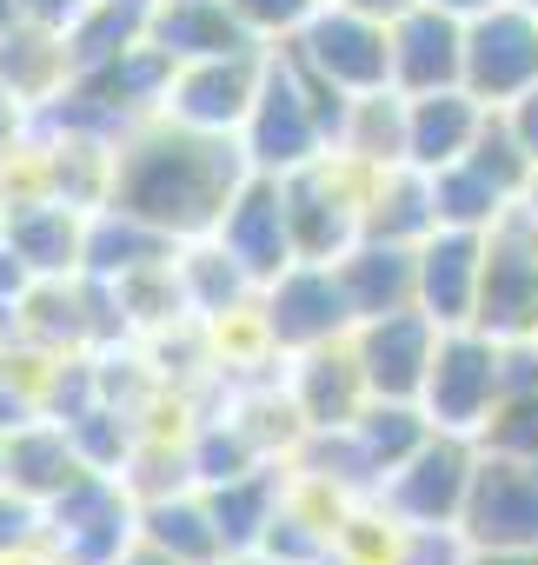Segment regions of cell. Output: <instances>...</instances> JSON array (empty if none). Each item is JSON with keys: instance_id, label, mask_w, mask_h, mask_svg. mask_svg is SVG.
Segmentation results:
<instances>
[{"instance_id": "3957f363", "label": "cell", "mask_w": 538, "mask_h": 565, "mask_svg": "<svg viewBox=\"0 0 538 565\" xmlns=\"http://www.w3.org/2000/svg\"><path fill=\"white\" fill-rule=\"evenodd\" d=\"M252 313H259V340L280 353H313V347L353 340V327H359L353 294L333 259H293L273 287H259Z\"/></svg>"}, {"instance_id": "f1b7e54d", "label": "cell", "mask_w": 538, "mask_h": 565, "mask_svg": "<svg viewBox=\"0 0 538 565\" xmlns=\"http://www.w3.org/2000/svg\"><path fill=\"white\" fill-rule=\"evenodd\" d=\"M147 41V8H133V0H94V8L67 28V61H74V81L133 54Z\"/></svg>"}, {"instance_id": "74e56055", "label": "cell", "mask_w": 538, "mask_h": 565, "mask_svg": "<svg viewBox=\"0 0 538 565\" xmlns=\"http://www.w3.org/2000/svg\"><path fill=\"white\" fill-rule=\"evenodd\" d=\"M87 8H94V0H21V21H41V28H61L67 34Z\"/></svg>"}, {"instance_id": "8d00e7d4", "label": "cell", "mask_w": 538, "mask_h": 565, "mask_svg": "<svg viewBox=\"0 0 538 565\" xmlns=\"http://www.w3.org/2000/svg\"><path fill=\"white\" fill-rule=\"evenodd\" d=\"M28 127H34V107H21L8 87H0V167L14 160V147L28 140Z\"/></svg>"}, {"instance_id": "7bdbcfd3", "label": "cell", "mask_w": 538, "mask_h": 565, "mask_svg": "<svg viewBox=\"0 0 538 565\" xmlns=\"http://www.w3.org/2000/svg\"><path fill=\"white\" fill-rule=\"evenodd\" d=\"M432 8H445V14H459V21H472V14L498 8V0H432Z\"/></svg>"}, {"instance_id": "d4e9b609", "label": "cell", "mask_w": 538, "mask_h": 565, "mask_svg": "<svg viewBox=\"0 0 538 565\" xmlns=\"http://www.w3.org/2000/svg\"><path fill=\"white\" fill-rule=\"evenodd\" d=\"M200 492H206V505H213L219 539H226L233 558H239V552H259L266 525H273L280 505H287V479H280L273 466H252V472H239V479H226V486H200Z\"/></svg>"}, {"instance_id": "d590c367", "label": "cell", "mask_w": 538, "mask_h": 565, "mask_svg": "<svg viewBox=\"0 0 538 565\" xmlns=\"http://www.w3.org/2000/svg\"><path fill=\"white\" fill-rule=\"evenodd\" d=\"M34 287H41V273H34V266H28L8 239H0V307H21Z\"/></svg>"}, {"instance_id": "e575fe53", "label": "cell", "mask_w": 538, "mask_h": 565, "mask_svg": "<svg viewBox=\"0 0 538 565\" xmlns=\"http://www.w3.org/2000/svg\"><path fill=\"white\" fill-rule=\"evenodd\" d=\"M233 8H239V21H246L259 41H293V34L313 21L320 0H233Z\"/></svg>"}, {"instance_id": "f546056e", "label": "cell", "mask_w": 538, "mask_h": 565, "mask_svg": "<svg viewBox=\"0 0 538 565\" xmlns=\"http://www.w3.org/2000/svg\"><path fill=\"white\" fill-rule=\"evenodd\" d=\"M340 153L359 167H399L406 160V94L379 87V94H353V120L340 134Z\"/></svg>"}, {"instance_id": "c3c4849f", "label": "cell", "mask_w": 538, "mask_h": 565, "mask_svg": "<svg viewBox=\"0 0 538 565\" xmlns=\"http://www.w3.org/2000/svg\"><path fill=\"white\" fill-rule=\"evenodd\" d=\"M0 239H8V193H0Z\"/></svg>"}, {"instance_id": "4fadbf2b", "label": "cell", "mask_w": 538, "mask_h": 565, "mask_svg": "<svg viewBox=\"0 0 538 565\" xmlns=\"http://www.w3.org/2000/svg\"><path fill=\"white\" fill-rule=\"evenodd\" d=\"M439 333L445 327L432 313H419V307L359 320L353 327V353H359V373H366L373 399H419L426 373H432V353H439Z\"/></svg>"}, {"instance_id": "681fc988", "label": "cell", "mask_w": 538, "mask_h": 565, "mask_svg": "<svg viewBox=\"0 0 538 565\" xmlns=\"http://www.w3.org/2000/svg\"><path fill=\"white\" fill-rule=\"evenodd\" d=\"M518 452H538V426H531V439H525V446H518Z\"/></svg>"}, {"instance_id": "ba28073f", "label": "cell", "mask_w": 538, "mask_h": 565, "mask_svg": "<svg viewBox=\"0 0 538 565\" xmlns=\"http://www.w3.org/2000/svg\"><path fill=\"white\" fill-rule=\"evenodd\" d=\"M287 47H293L306 67H320L333 87H346V94H379V87H392V28L373 21V14H359V8H346V0H320L313 21H306Z\"/></svg>"}, {"instance_id": "60d3db41", "label": "cell", "mask_w": 538, "mask_h": 565, "mask_svg": "<svg viewBox=\"0 0 538 565\" xmlns=\"http://www.w3.org/2000/svg\"><path fill=\"white\" fill-rule=\"evenodd\" d=\"M465 565H538V545H505V552H472Z\"/></svg>"}, {"instance_id": "ab89813d", "label": "cell", "mask_w": 538, "mask_h": 565, "mask_svg": "<svg viewBox=\"0 0 538 565\" xmlns=\"http://www.w3.org/2000/svg\"><path fill=\"white\" fill-rule=\"evenodd\" d=\"M34 406H41V399H34V393H21V386H14V373H0V433L28 426V419H34Z\"/></svg>"}, {"instance_id": "52a82bcc", "label": "cell", "mask_w": 538, "mask_h": 565, "mask_svg": "<svg viewBox=\"0 0 538 565\" xmlns=\"http://www.w3.org/2000/svg\"><path fill=\"white\" fill-rule=\"evenodd\" d=\"M459 532L472 552L538 545V452L478 439V472H472V499H465Z\"/></svg>"}, {"instance_id": "277c9868", "label": "cell", "mask_w": 538, "mask_h": 565, "mask_svg": "<svg viewBox=\"0 0 538 565\" xmlns=\"http://www.w3.org/2000/svg\"><path fill=\"white\" fill-rule=\"evenodd\" d=\"M498 340L478 333V327H445L439 333V353H432V373H426V419L439 433H465V439H485L498 399H505V366H498Z\"/></svg>"}, {"instance_id": "b9f144b4", "label": "cell", "mask_w": 538, "mask_h": 565, "mask_svg": "<svg viewBox=\"0 0 538 565\" xmlns=\"http://www.w3.org/2000/svg\"><path fill=\"white\" fill-rule=\"evenodd\" d=\"M346 8H359V14H373V21H386V28H392L399 14H412V8H419V0H346Z\"/></svg>"}, {"instance_id": "30bf717a", "label": "cell", "mask_w": 538, "mask_h": 565, "mask_svg": "<svg viewBox=\"0 0 538 565\" xmlns=\"http://www.w3.org/2000/svg\"><path fill=\"white\" fill-rule=\"evenodd\" d=\"M465 87L485 107H512L538 87V8L531 0H498V8L465 21Z\"/></svg>"}, {"instance_id": "f907efd6", "label": "cell", "mask_w": 538, "mask_h": 565, "mask_svg": "<svg viewBox=\"0 0 538 565\" xmlns=\"http://www.w3.org/2000/svg\"><path fill=\"white\" fill-rule=\"evenodd\" d=\"M525 200H531V213H538V180H531V193H525Z\"/></svg>"}, {"instance_id": "ffe728a7", "label": "cell", "mask_w": 538, "mask_h": 565, "mask_svg": "<svg viewBox=\"0 0 538 565\" xmlns=\"http://www.w3.org/2000/svg\"><path fill=\"white\" fill-rule=\"evenodd\" d=\"M333 266H340V279H346V294H353V313H359V320L419 307V246H406V239L359 233Z\"/></svg>"}, {"instance_id": "6da1fadb", "label": "cell", "mask_w": 538, "mask_h": 565, "mask_svg": "<svg viewBox=\"0 0 538 565\" xmlns=\"http://www.w3.org/2000/svg\"><path fill=\"white\" fill-rule=\"evenodd\" d=\"M246 173H252V160H246L239 140L193 134V127L160 114V120H147V127H133L120 140L107 206H127V213H140L147 226H160V233H173L186 246V239L219 233V220H226L233 193L246 186Z\"/></svg>"}, {"instance_id": "44dd1931", "label": "cell", "mask_w": 538, "mask_h": 565, "mask_svg": "<svg viewBox=\"0 0 538 565\" xmlns=\"http://www.w3.org/2000/svg\"><path fill=\"white\" fill-rule=\"evenodd\" d=\"M166 259H180V239L147 226L140 213H127V206H94L87 213V253H80L87 279H127V273L166 266Z\"/></svg>"}, {"instance_id": "bcb514c9", "label": "cell", "mask_w": 538, "mask_h": 565, "mask_svg": "<svg viewBox=\"0 0 538 565\" xmlns=\"http://www.w3.org/2000/svg\"><path fill=\"white\" fill-rule=\"evenodd\" d=\"M226 565H280V558H266V552H239V558H226Z\"/></svg>"}, {"instance_id": "cb8c5ba5", "label": "cell", "mask_w": 538, "mask_h": 565, "mask_svg": "<svg viewBox=\"0 0 538 565\" xmlns=\"http://www.w3.org/2000/svg\"><path fill=\"white\" fill-rule=\"evenodd\" d=\"M67 81H74V61H67V34L61 28L14 21L8 34H0V87H8L21 107H47Z\"/></svg>"}, {"instance_id": "603a6c76", "label": "cell", "mask_w": 538, "mask_h": 565, "mask_svg": "<svg viewBox=\"0 0 538 565\" xmlns=\"http://www.w3.org/2000/svg\"><path fill=\"white\" fill-rule=\"evenodd\" d=\"M140 539L180 565H226V539H219V519L206 505V492H153L140 499Z\"/></svg>"}, {"instance_id": "2e32d148", "label": "cell", "mask_w": 538, "mask_h": 565, "mask_svg": "<svg viewBox=\"0 0 538 565\" xmlns=\"http://www.w3.org/2000/svg\"><path fill=\"white\" fill-rule=\"evenodd\" d=\"M147 41H153L173 67L266 47V41L239 21L233 0H153V8H147Z\"/></svg>"}, {"instance_id": "e0dca14e", "label": "cell", "mask_w": 538, "mask_h": 565, "mask_svg": "<svg viewBox=\"0 0 538 565\" xmlns=\"http://www.w3.org/2000/svg\"><path fill=\"white\" fill-rule=\"evenodd\" d=\"M492 107L472 87H439V94H406V167L439 173L452 160L472 153V140L485 134Z\"/></svg>"}, {"instance_id": "9c48e42d", "label": "cell", "mask_w": 538, "mask_h": 565, "mask_svg": "<svg viewBox=\"0 0 538 565\" xmlns=\"http://www.w3.org/2000/svg\"><path fill=\"white\" fill-rule=\"evenodd\" d=\"M472 472H478V439L432 433L399 472H386L379 505L399 525H459L465 519V499H472Z\"/></svg>"}, {"instance_id": "4316f807", "label": "cell", "mask_w": 538, "mask_h": 565, "mask_svg": "<svg viewBox=\"0 0 538 565\" xmlns=\"http://www.w3.org/2000/svg\"><path fill=\"white\" fill-rule=\"evenodd\" d=\"M180 287H186V307L206 313V320H233L246 300H259V279L219 239H186L180 246Z\"/></svg>"}, {"instance_id": "d6986e66", "label": "cell", "mask_w": 538, "mask_h": 565, "mask_svg": "<svg viewBox=\"0 0 538 565\" xmlns=\"http://www.w3.org/2000/svg\"><path fill=\"white\" fill-rule=\"evenodd\" d=\"M8 246L41 279H74L80 253H87V213L54 193H21V200H8Z\"/></svg>"}, {"instance_id": "ee69618b", "label": "cell", "mask_w": 538, "mask_h": 565, "mask_svg": "<svg viewBox=\"0 0 538 565\" xmlns=\"http://www.w3.org/2000/svg\"><path fill=\"white\" fill-rule=\"evenodd\" d=\"M120 565H180V558H166V552H153V545H147V539H140V545H133V552H127V558H120Z\"/></svg>"}, {"instance_id": "4dcf8cb0", "label": "cell", "mask_w": 538, "mask_h": 565, "mask_svg": "<svg viewBox=\"0 0 538 565\" xmlns=\"http://www.w3.org/2000/svg\"><path fill=\"white\" fill-rule=\"evenodd\" d=\"M353 433H359V446H366V459L379 466V479L386 472H399L439 426L426 419V406L419 399H366V413L353 419Z\"/></svg>"}, {"instance_id": "f35d334b", "label": "cell", "mask_w": 538, "mask_h": 565, "mask_svg": "<svg viewBox=\"0 0 538 565\" xmlns=\"http://www.w3.org/2000/svg\"><path fill=\"white\" fill-rule=\"evenodd\" d=\"M505 120H512V134H518V147H525V160L538 167V87H531V94H518V100L505 107Z\"/></svg>"}, {"instance_id": "9a60e30c", "label": "cell", "mask_w": 538, "mask_h": 565, "mask_svg": "<svg viewBox=\"0 0 538 565\" xmlns=\"http://www.w3.org/2000/svg\"><path fill=\"white\" fill-rule=\"evenodd\" d=\"M392 87L399 94H439L465 87V21L419 0L412 14L392 21Z\"/></svg>"}, {"instance_id": "7402d4cb", "label": "cell", "mask_w": 538, "mask_h": 565, "mask_svg": "<svg viewBox=\"0 0 538 565\" xmlns=\"http://www.w3.org/2000/svg\"><path fill=\"white\" fill-rule=\"evenodd\" d=\"M80 472H94L87 459H80V446H74V433L61 426V419H28V426H14L8 433V486L14 492H28V499H61Z\"/></svg>"}, {"instance_id": "484cf974", "label": "cell", "mask_w": 538, "mask_h": 565, "mask_svg": "<svg viewBox=\"0 0 538 565\" xmlns=\"http://www.w3.org/2000/svg\"><path fill=\"white\" fill-rule=\"evenodd\" d=\"M432 226H439L432 173H419V167H406V160H399V167H379V173L366 180V233L419 246Z\"/></svg>"}, {"instance_id": "1f68e13d", "label": "cell", "mask_w": 538, "mask_h": 565, "mask_svg": "<svg viewBox=\"0 0 538 565\" xmlns=\"http://www.w3.org/2000/svg\"><path fill=\"white\" fill-rule=\"evenodd\" d=\"M252 466H266V459H259V439H252L239 419L206 426V433L193 439V452H186V472H193L200 486H226V479H239V472H252Z\"/></svg>"}, {"instance_id": "f6af8a7d", "label": "cell", "mask_w": 538, "mask_h": 565, "mask_svg": "<svg viewBox=\"0 0 538 565\" xmlns=\"http://www.w3.org/2000/svg\"><path fill=\"white\" fill-rule=\"evenodd\" d=\"M14 21H21V0H0V34H8Z\"/></svg>"}, {"instance_id": "816d5d0a", "label": "cell", "mask_w": 538, "mask_h": 565, "mask_svg": "<svg viewBox=\"0 0 538 565\" xmlns=\"http://www.w3.org/2000/svg\"><path fill=\"white\" fill-rule=\"evenodd\" d=\"M133 8H153V0H133Z\"/></svg>"}, {"instance_id": "5b68a950", "label": "cell", "mask_w": 538, "mask_h": 565, "mask_svg": "<svg viewBox=\"0 0 538 565\" xmlns=\"http://www.w3.org/2000/svg\"><path fill=\"white\" fill-rule=\"evenodd\" d=\"M54 565H120L140 545V499L120 472H80L61 499H47Z\"/></svg>"}, {"instance_id": "7dc6e473", "label": "cell", "mask_w": 538, "mask_h": 565, "mask_svg": "<svg viewBox=\"0 0 538 565\" xmlns=\"http://www.w3.org/2000/svg\"><path fill=\"white\" fill-rule=\"evenodd\" d=\"M0 486H8V433H0Z\"/></svg>"}, {"instance_id": "5bb4252c", "label": "cell", "mask_w": 538, "mask_h": 565, "mask_svg": "<svg viewBox=\"0 0 538 565\" xmlns=\"http://www.w3.org/2000/svg\"><path fill=\"white\" fill-rule=\"evenodd\" d=\"M485 279V233L472 226H432L419 239V313L439 327H472Z\"/></svg>"}, {"instance_id": "7c38bea8", "label": "cell", "mask_w": 538, "mask_h": 565, "mask_svg": "<svg viewBox=\"0 0 538 565\" xmlns=\"http://www.w3.org/2000/svg\"><path fill=\"white\" fill-rule=\"evenodd\" d=\"M259 287H273V279L300 259V239H293V213H287V180L273 173H246V186L233 193L219 233H213Z\"/></svg>"}, {"instance_id": "8fae6325", "label": "cell", "mask_w": 538, "mask_h": 565, "mask_svg": "<svg viewBox=\"0 0 538 565\" xmlns=\"http://www.w3.org/2000/svg\"><path fill=\"white\" fill-rule=\"evenodd\" d=\"M259 81H266V47L252 54H219V61H186L173 67V87H166V120L193 127V134H226L239 140L252 100H259Z\"/></svg>"}, {"instance_id": "8992f818", "label": "cell", "mask_w": 538, "mask_h": 565, "mask_svg": "<svg viewBox=\"0 0 538 565\" xmlns=\"http://www.w3.org/2000/svg\"><path fill=\"white\" fill-rule=\"evenodd\" d=\"M478 333L538 340V213L518 200L498 226H485V279H478Z\"/></svg>"}, {"instance_id": "83f0119b", "label": "cell", "mask_w": 538, "mask_h": 565, "mask_svg": "<svg viewBox=\"0 0 538 565\" xmlns=\"http://www.w3.org/2000/svg\"><path fill=\"white\" fill-rule=\"evenodd\" d=\"M432 206H439V226H472V233H485V226H498V220L518 206V193L498 186L478 160H452V167L432 173Z\"/></svg>"}, {"instance_id": "d6a6232c", "label": "cell", "mask_w": 538, "mask_h": 565, "mask_svg": "<svg viewBox=\"0 0 538 565\" xmlns=\"http://www.w3.org/2000/svg\"><path fill=\"white\" fill-rule=\"evenodd\" d=\"M67 433H74V446H80V459L94 466V472H120L127 466V426H120V413L100 399V406H87L80 419H67Z\"/></svg>"}, {"instance_id": "ac0fdd59", "label": "cell", "mask_w": 538, "mask_h": 565, "mask_svg": "<svg viewBox=\"0 0 538 565\" xmlns=\"http://www.w3.org/2000/svg\"><path fill=\"white\" fill-rule=\"evenodd\" d=\"M373 386L359 373V353L353 340H333V347H313L300 353V373H293V413L306 433H340L366 413Z\"/></svg>"}, {"instance_id": "7a4b0ae2", "label": "cell", "mask_w": 538, "mask_h": 565, "mask_svg": "<svg viewBox=\"0 0 538 565\" xmlns=\"http://www.w3.org/2000/svg\"><path fill=\"white\" fill-rule=\"evenodd\" d=\"M353 120V94L333 87L320 67H306L293 47H266V81L259 100L239 127V147L252 160V173H300L326 153H340V134Z\"/></svg>"}, {"instance_id": "836d02e7", "label": "cell", "mask_w": 538, "mask_h": 565, "mask_svg": "<svg viewBox=\"0 0 538 565\" xmlns=\"http://www.w3.org/2000/svg\"><path fill=\"white\" fill-rule=\"evenodd\" d=\"M34 545H47V505L14 492V486H0V558H21Z\"/></svg>"}]
</instances>
